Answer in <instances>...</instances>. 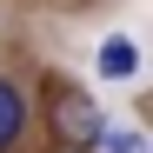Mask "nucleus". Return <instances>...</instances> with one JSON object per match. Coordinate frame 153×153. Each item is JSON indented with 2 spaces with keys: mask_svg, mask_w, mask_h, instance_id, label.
<instances>
[{
  "mask_svg": "<svg viewBox=\"0 0 153 153\" xmlns=\"http://www.w3.org/2000/svg\"><path fill=\"white\" fill-rule=\"evenodd\" d=\"M47 126H53V140H60L67 153H87L93 133H100L107 120H100V100H93V93H80V87H53V93H47Z\"/></svg>",
  "mask_w": 153,
  "mask_h": 153,
  "instance_id": "f257e3e1",
  "label": "nucleus"
},
{
  "mask_svg": "<svg viewBox=\"0 0 153 153\" xmlns=\"http://www.w3.org/2000/svg\"><path fill=\"white\" fill-rule=\"evenodd\" d=\"M140 153H146V146H140Z\"/></svg>",
  "mask_w": 153,
  "mask_h": 153,
  "instance_id": "20e7f679",
  "label": "nucleus"
},
{
  "mask_svg": "<svg viewBox=\"0 0 153 153\" xmlns=\"http://www.w3.org/2000/svg\"><path fill=\"white\" fill-rule=\"evenodd\" d=\"M20 133H27V93H20L7 73H0V153H7Z\"/></svg>",
  "mask_w": 153,
  "mask_h": 153,
  "instance_id": "f03ea898",
  "label": "nucleus"
},
{
  "mask_svg": "<svg viewBox=\"0 0 153 153\" xmlns=\"http://www.w3.org/2000/svg\"><path fill=\"white\" fill-rule=\"evenodd\" d=\"M140 73V47L133 40H107L100 47V80H133Z\"/></svg>",
  "mask_w": 153,
  "mask_h": 153,
  "instance_id": "7ed1b4c3",
  "label": "nucleus"
}]
</instances>
